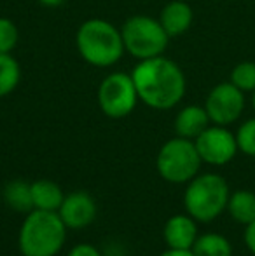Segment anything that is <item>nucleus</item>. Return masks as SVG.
I'll return each mask as SVG.
<instances>
[{"label":"nucleus","instance_id":"nucleus-5","mask_svg":"<svg viewBox=\"0 0 255 256\" xmlns=\"http://www.w3.org/2000/svg\"><path fill=\"white\" fill-rule=\"evenodd\" d=\"M121 34L124 49L140 61L163 56L170 40V35L166 34L159 20H152L145 14H136L126 20L121 28Z\"/></svg>","mask_w":255,"mask_h":256},{"label":"nucleus","instance_id":"nucleus-26","mask_svg":"<svg viewBox=\"0 0 255 256\" xmlns=\"http://www.w3.org/2000/svg\"><path fill=\"white\" fill-rule=\"evenodd\" d=\"M252 104H253V110H255V91H253V98H252Z\"/></svg>","mask_w":255,"mask_h":256},{"label":"nucleus","instance_id":"nucleus-24","mask_svg":"<svg viewBox=\"0 0 255 256\" xmlns=\"http://www.w3.org/2000/svg\"><path fill=\"white\" fill-rule=\"evenodd\" d=\"M159 256H194V253L191 250H173V248H170V250L161 253Z\"/></svg>","mask_w":255,"mask_h":256},{"label":"nucleus","instance_id":"nucleus-12","mask_svg":"<svg viewBox=\"0 0 255 256\" xmlns=\"http://www.w3.org/2000/svg\"><path fill=\"white\" fill-rule=\"evenodd\" d=\"M192 21V7L184 0H173L168 6H164L159 14V23L163 24V28L170 37L184 35L191 28Z\"/></svg>","mask_w":255,"mask_h":256},{"label":"nucleus","instance_id":"nucleus-10","mask_svg":"<svg viewBox=\"0 0 255 256\" xmlns=\"http://www.w3.org/2000/svg\"><path fill=\"white\" fill-rule=\"evenodd\" d=\"M67 228H84L96 218V204L86 192H74L63 199L58 209Z\"/></svg>","mask_w":255,"mask_h":256},{"label":"nucleus","instance_id":"nucleus-13","mask_svg":"<svg viewBox=\"0 0 255 256\" xmlns=\"http://www.w3.org/2000/svg\"><path fill=\"white\" fill-rule=\"evenodd\" d=\"M208 124H210V117L206 110L197 104H191L178 112L175 118V131L180 138L196 140L208 128Z\"/></svg>","mask_w":255,"mask_h":256},{"label":"nucleus","instance_id":"nucleus-6","mask_svg":"<svg viewBox=\"0 0 255 256\" xmlns=\"http://www.w3.org/2000/svg\"><path fill=\"white\" fill-rule=\"evenodd\" d=\"M157 172L170 183L191 182L197 174L201 157L197 154L196 143L187 138H177L166 142L157 154Z\"/></svg>","mask_w":255,"mask_h":256},{"label":"nucleus","instance_id":"nucleus-25","mask_svg":"<svg viewBox=\"0 0 255 256\" xmlns=\"http://www.w3.org/2000/svg\"><path fill=\"white\" fill-rule=\"evenodd\" d=\"M39 2L46 7H58V6H62L65 0H39Z\"/></svg>","mask_w":255,"mask_h":256},{"label":"nucleus","instance_id":"nucleus-20","mask_svg":"<svg viewBox=\"0 0 255 256\" xmlns=\"http://www.w3.org/2000/svg\"><path fill=\"white\" fill-rule=\"evenodd\" d=\"M18 34L16 24L7 18H0V54H11L18 46Z\"/></svg>","mask_w":255,"mask_h":256},{"label":"nucleus","instance_id":"nucleus-1","mask_svg":"<svg viewBox=\"0 0 255 256\" xmlns=\"http://www.w3.org/2000/svg\"><path fill=\"white\" fill-rule=\"evenodd\" d=\"M138 100L154 110H170L185 94V75L175 61L163 56L142 60L133 68Z\"/></svg>","mask_w":255,"mask_h":256},{"label":"nucleus","instance_id":"nucleus-9","mask_svg":"<svg viewBox=\"0 0 255 256\" xmlns=\"http://www.w3.org/2000/svg\"><path fill=\"white\" fill-rule=\"evenodd\" d=\"M196 148L201 160L211 166H224L234 158L238 152L236 136L224 126H213L206 128L196 140Z\"/></svg>","mask_w":255,"mask_h":256},{"label":"nucleus","instance_id":"nucleus-19","mask_svg":"<svg viewBox=\"0 0 255 256\" xmlns=\"http://www.w3.org/2000/svg\"><path fill=\"white\" fill-rule=\"evenodd\" d=\"M231 82L243 92L255 91V63L243 61L238 63L231 72Z\"/></svg>","mask_w":255,"mask_h":256},{"label":"nucleus","instance_id":"nucleus-8","mask_svg":"<svg viewBox=\"0 0 255 256\" xmlns=\"http://www.w3.org/2000/svg\"><path fill=\"white\" fill-rule=\"evenodd\" d=\"M208 117L217 126H229L239 118L245 110V96L232 82L217 84L210 91L204 103Z\"/></svg>","mask_w":255,"mask_h":256},{"label":"nucleus","instance_id":"nucleus-2","mask_svg":"<svg viewBox=\"0 0 255 256\" xmlns=\"http://www.w3.org/2000/svg\"><path fill=\"white\" fill-rule=\"evenodd\" d=\"M75 46L86 63L98 68L116 64L124 54L121 30L105 20H88L79 26Z\"/></svg>","mask_w":255,"mask_h":256},{"label":"nucleus","instance_id":"nucleus-14","mask_svg":"<svg viewBox=\"0 0 255 256\" xmlns=\"http://www.w3.org/2000/svg\"><path fill=\"white\" fill-rule=\"evenodd\" d=\"M65 199L60 185L49 180H39L32 183V202L34 209L41 211H58Z\"/></svg>","mask_w":255,"mask_h":256},{"label":"nucleus","instance_id":"nucleus-23","mask_svg":"<svg viewBox=\"0 0 255 256\" xmlns=\"http://www.w3.org/2000/svg\"><path fill=\"white\" fill-rule=\"evenodd\" d=\"M245 242H246V246H248V250L255 254V222H252L250 225H246Z\"/></svg>","mask_w":255,"mask_h":256},{"label":"nucleus","instance_id":"nucleus-11","mask_svg":"<svg viewBox=\"0 0 255 256\" xmlns=\"http://www.w3.org/2000/svg\"><path fill=\"white\" fill-rule=\"evenodd\" d=\"M164 240L173 250H192L197 239V226L192 216L175 214L164 225Z\"/></svg>","mask_w":255,"mask_h":256},{"label":"nucleus","instance_id":"nucleus-4","mask_svg":"<svg viewBox=\"0 0 255 256\" xmlns=\"http://www.w3.org/2000/svg\"><path fill=\"white\" fill-rule=\"evenodd\" d=\"M229 202V186L218 174L194 176L184 196V204L189 216L197 222H213Z\"/></svg>","mask_w":255,"mask_h":256},{"label":"nucleus","instance_id":"nucleus-3","mask_svg":"<svg viewBox=\"0 0 255 256\" xmlns=\"http://www.w3.org/2000/svg\"><path fill=\"white\" fill-rule=\"evenodd\" d=\"M67 239V225L56 211L34 209L23 222L18 237L23 256H56Z\"/></svg>","mask_w":255,"mask_h":256},{"label":"nucleus","instance_id":"nucleus-22","mask_svg":"<svg viewBox=\"0 0 255 256\" xmlns=\"http://www.w3.org/2000/svg\"><path fill=\"white\" fill-rule=\"evenodd\" d=\"M68 256H102V253L91 244H77L72 248Z\"/></svg>","mask_w":255,"mask_h":256},{"label":"nucleus","instance_id":"nucleus-15","mask_svg":"<svg viewBox=\"0 0 255 256\" xmlns=\"http://www.w3.org/2000/svg\"><path fill=\"white\" fill-rule=\"evenodd\" d=\"M4 200L11 209L18 212H27L34 209L32 202V185L21 180H13L4 186Z\"/></svg>","mask_w":255,"mask_h":256},{"label":"nucleus","instance_id":"nucleus-16","mask_svg":"<svg viewBox=\"0 0 255 256\" xmlns=\"http://www.w3.org/2000/svg\"><path fill=\"white\" fill-rule=\"evenodd\" d=\"M227 209L234 222L250 225L255 222V194L248 190H238L229 197Z\"/></svg>","mask_w":255,"mask_h":256},{"label":"nucleus","instance_id":"nucleus-21","mask_svg":"<svg viewBox=\"0 0 255 256\" xmlns=\"http://www.w3.org/2000/svg\"><path fill=\"white\" fill-rule=\"evenodd\" d=\"M236 143H238V150L255 157V118H250L245 124H241L236 134Z\"/></svg>","mask_w":255,"mask_h":256},{"label":"nucleus","instance_id":"nucleus-7","mask_svg":"<svg viewBox=\"0 0 255 256\" xmlns=\"http://www.w3.org/2000/svg\"><path fill=\"white\" fill-rule=\"evenodd\" d=\"M138 102L135 82L131 75L116 74L107 75L98 88V104L110 118H123L131 114Z\"/></svg>","mask_w":255,"mask_h":256},{"label":"nucleus","instance_id":"nucleus-18","mask_svg":"<svg viewBox=\"0 0 255 256\" xmlns=\"http://www.w3.org/2000/svg\"><path fill=\"white\" fill-rule=\"evenodd\" d=\"M21 80L20 63L11 54H0V98L11 94Z\"/></svg>","mask_w":255,"mask_h":256},{"label":"nucleus","instance_id":"nucleus-17","mask_svg":"<svg viewBox=\"0 0 255 256\" xmlns=\"http://www.w3.org/2000/svg\"><path fill=\"white\" fill-rule=\"evenodd\" d=\"M191 251L194 256H231L232 246L224 236L204 234V236L197 237Z\"/></svg>","mask_w":255,"mask_h":256}]
</instances>
